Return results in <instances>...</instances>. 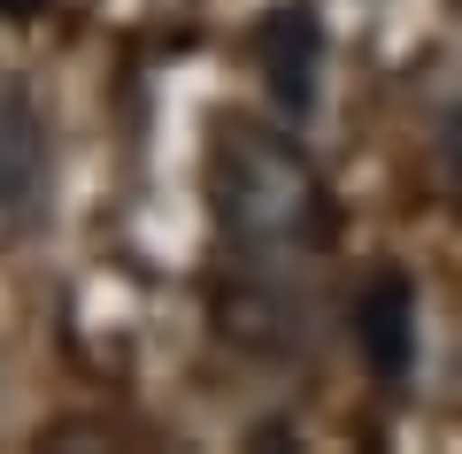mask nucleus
<instances>
[{"instance_id": "obj_6", "label": "nucleus", "mask_w": 462, "mask_h": 454, "mask_svg": "<svg viewBox=\"0 0 462 454\" xmlns=\"http://www.w3.org/2000/svg\"><path fill=\"white\" fill-rule=\"evenodd\" d=\"M39 8H47V0H0V16H16V23H23V16H39Z\"/></svg>"}, {"instance_id": "obj_1", "label": "nucleus", "mask_w": 462, "mask_h": 454, "mask_svg": "<svg viewBox=\"0 0 462 454\" xmlns=\"http://www.w3.org/2000/svg\"><path fill=\"white\" fill-rule=\"evenodd\" d=\"M208 200H216V224L247 255H309L331 231V200H324L316 162L285 131H263V124H224L216 131Z\"/></svg>"}, {"instance_id": "obj_5", "label": "nucleus", "mask_w": 462, "mask_h": 454, "mask_svg": "<svg viewBox=\"0 0 462 454\" xmlns=\"http://www.w3.org/2000/svg\"><path fill=\"white\" fill-rule=\"evenodd\" d=\"M447 162H455V178H462V108L447 116Z\"/></svg>"}, {"instance_id": "obj_4", "label": "nucleus", "mask_w": 462, "mask_h": 454, "mask_svg": "<svg viewBox=\"0 0 462 454\" xmlns=\"http://www.w3.org/2000/svg\"><path fill=\"white\" fill-rule=\"evenodd\" d=\"M355 347H363V362L385 385H401L416 370V292H409L401 270L370 277V292L355 301Z\"/></svg>"}, {"instance_id": "obj_2", "label": "nucleus", "mask_w": 462, "mask_h": 454, "mask_svg": "<svg viewBox=\"0 0 462 454\" xmlns=\"http://www.w3.org/2000/svg\"><path fill=\"white\" fill-rule=\"evenodd\" d=\"M47 193V116L23 85H0V224H32Z\"/></svg>"}, {"instance_id": "obj_3", "label": "nucleus", "mask_w": 462, "mask_h": 454, "mask_svg": "<svg viewBox=\"0 0 462 454\" xmlns=\"http://www.w3.org/2000/svg\"><path fill=\"white\" fill-rule=\"evenodd\" d=\"M316 69H324V23H316L309 0H285L278 16L263 23V78L270 100L285 116H309L316 108Z\"/></svg>"}]
</instances>
